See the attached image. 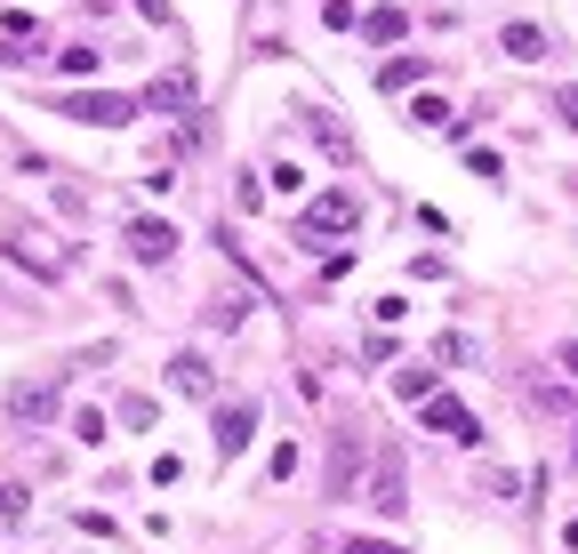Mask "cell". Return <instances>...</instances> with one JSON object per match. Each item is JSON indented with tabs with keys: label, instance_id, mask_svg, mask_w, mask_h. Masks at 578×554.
I'll return each instance as SVG.
<instances>
[{
	"label": "cell",
	"instance_id": "6da1fadb",
	"mask_svg": "<svg viewBox=\"0 0 578 554\" xmlns=\"http://www.w3.org/2000/svg\"><path fill=\"white\" fill-rule=\"evenodd\" d=\"M362 225V193H345V185H329V193L305 201V217H298V241H329V234H354Z\"/></svg>",
	"mask_w": 578,
	"mask_h": 554
},
{
	"label": "cell",
	"instance_id": "9c48e42d",
	"mask_svg": "<svg viewBox=\"0 0 578 554\" xmlns=\"http://www.w3.org/2000/svg\"><path fill=\"white\" fill-rule=\"evenodd\" d=\"M499 49L514 56V65H539V56L554 49V40H546V25H523V16H514V25L499 33Z\"/></svg>",
	"mask_w": 578,
	"mask_h": 554
},
{
	"label": "cell",
	"instance_id": "9a60e30c",
	"mask_svg": "<svg viewBox=\"0 0 578 554\" xmlns=\"http://www.w3.org/2000/svg\"><path fill=\"white\" fill-rule=\"evenodd\" d=\"M25 506H33L25 482H0V522H25Z\"/></svg>",
	"mask_w": 578,
	"mask_h": 554
},
{
	"label": "cell",
	"instance_id": "e0dca14e",
	"mask_svg": "<svg viewBox=\"0 0 578 554\" xmlns=\"http://www.w3.org/2000/svg\"><path fill=\"white\" fill-rule=\"evenodd\" d=\"M56 73H73V80H89V73H97V49H56Z\"/></svg>",
	"mask_w": 578,
	"mask_h": 554
},
{
	"label": "cell",
	"instance_id": "5bb4252c",
	"mask_svg": "<svg viewBox=\"0 0 578 554\" xmlns=\"http://www.w3.org/2000/svg\"><path fill=\"white\" fill-rule=\"evenodd\" d=\"M394 394L402 402H426V394H442V386H434V369H394Z\"/></svg>",
	"mask_w": 578,
	"mask_h": 554
},
{
	"label": "cell",
	"instance_id": "ba28073f",
	"mask_svg": "<svg viewBox=\"0 0 578 554\" xmlns=\"http://www.w3.org/2000/svg\"><path fill=\"white\" fill-rule=\"evenodd\" d=\"M402 490H410V482H402V458H394V450H378V482H369V506H378V515H402V506H410Z\"/></svg>",
	"mask_w": 578,
	"mask_h": 554
},
{
	"label": "cell",
	"instance_id": "3957f363",
	"mask_svg": "<svg viewBox=\"0 0 578 554\" xmlns=\"http://www.w3.org/2000/svg\"><path fill=\"white\" fill-rule=\"evenodd\" d=\"M418 418H426V435H450V442H466V450L482 442V418H474L458 394H426V402H418Z\"/></svg>",
	"mask_w": 578,
	"mask_h": 554
},
{
	"label": "cell",
	"instance_id": "52a82bcc",
	"mask_svg": "<svg viewBox=\"0 0 578 554\" xmlns=\"http://www.w3.org/2000/svg\"><path fill=\"white\" fill-rule=\"evenodd\" d=\"M250 435H257V410H250V402H225V410H217V458H241Z\"/></svg>",
	"mask_w": 578,
	"mask_h": 554
},
{
	"label": "cell",
	"instance_id": "d6986e66",
	"mask_svg": "<svg viewBox=\"0 0 578 554\" xmlns=\"http://www.w3.org/2000/svg\"><path fill=\"white\" fill-rule=\"evenodd\" d=\"M0 33H9V40H40V16H25V9H9V16H0Z\"/></svg>",
	"mask_w": 578,
	"mask_h": 554
},
{
	"label": "cell",
	"instance_id": "5b68a950",
	"mask_svg": "<svg viewBox=\"0 0 578 554\" xmlns=\"http://www.w3.org/2000/svg\"><path fill=\"white\" fill-rule=\"evenodd\" d=\"M129 257L137 265H169L177 257V225L169 217H129Z\"/></svg>",
	"mask_w": 578,
	"mask_h": 554
},
{
	"label": "cell",
	"instance_id": "7402d4cb",
	"mask_svg": "<svg viewBox=\"0 0 578 554\" xmlns=\"http://www.w3.org/2000/svg\"><path fill=\"white\" fill-rule=\"evenodd\" d=\"M563 369H570V378H578V345H563Z\"/></svg>",
	"mask_w": 578,
	"mask_h": 554
},
{
	"label": "cell",
	"instance_id": "7c38bea8",
	"mask_svg": "<svg viewBox=\"0 0 578 554\" xmlns=\"http://www.w3.org/2000/svg\"><path fill=\"white\" fill-rule=\"evenodd\" d=\"M426 80V56H394V65H378V89H418Z\"/></svg>",
	"mask_w": 578,
	"mask_h": 554
},
{
	"label": "cell",
	"instance_id": "7a4b0ae2",
	"mask_svg": "<svg viewBox=\"0 0 578 554\" xmlns=\"http://www.w3.org/2000/svg\"><path fill=\"white\" fill-rule=\"evenodd\" d=\"M56 113L89 121V129H121V121H137V97H121V89H73V97H56Z\"/></svg>",
	"mask_w": 578,
	"mask_h": 554
},
{
	"label": "cell",
	"instance_id": "44dd1931",
	"mask_svg": "<svg viewBox=\"0 0 578 554\" xmlns=\"http://www.w3.org/2000/svg\"><path fill=\"white\" fill-rule=\"evenodd\" d=\"M554 113H563L570 129H578V89H563V97H554Z\"/></svg>",
	"mask_w": 578,
	"mask_h": 554
},
{
	"label": "cell",
	"instance_id": "8992f818",
	"mask_svg": "<svg viewBox=\"0 0 578 554\" xmlns=\"http://www.w3.org/2000/svg\"><path fill=\"white\" fill-rule=\"evenodd\" d=\"M354 482H362V435L338 426V442H329V499H354Z\"/></svg>",
	"mask_w": 578,
	"mask_h": 554
},
{
	"label": "cell",
	"instance_id": "4fadbf2b",
	"mask_svg": "<svg viewBox=\"0 0 578 554\" xmlns=\"http://www.w3.org/2000/svg\"><path fill=\"white\" fill-rule=\"evenodd\" d=\"M362 33H369V40H402V33H410V16H402V9H369V16H362Z\"/></svg>",
	"mask_w": 578,
	"mask_h": 554
},
{
	"label": "cell",
	"instance_id": "8fae6325",
	"mask_svg": "<svg viewBox=\"0 0 578 554\" xmlns=\"http://www.w3.org/2000/svg\"><path fill=\"white\" fill-rule=\"evenodd\" d=\"M305 129L322 137V153H329V161H354V137H345V129H338L329 113H305Z\"/></svg>",
	"mask_w": 578,
	"mask_h": 554
},
{
	"label": "cell",
	"instance_id": "ac0fdd59",
	"mask_svg": "<svg viewBox=\"0 0 578 554\" xmlns=\"http://www.w3.org/2000/svg\"><path fill=\"white\" fill-rule=\"evenodd\" d=\"M121 426H129V435H144V426H153V402L129 394V402H121Z\"/></svg>",
	"mask_w": 578,
	"mask_h": 554
},
{
	"label": "cell",
	"instance_id": "277c9868",
	"mask_svg": "<svg viewBox=\"0 0 578 554\" xmlns=\"http://www.w3.org/2000/svg\"><path fill=\"white\" fill-rule=\"evenodd\" d=\"M56 410H65V386H56V378H25V386H9V418H16V426H49Z\"/></svg>",
	"mask_w": 578,
	"mask_h": 554
},
{
	"label": "cell",
	"instance_id": "2e32d148",
	"mask_svg": "<svg viewBox=\"0 0 578 554\" xmlns=\"http://www.w3.org/2000/svg\"><path fill=\"white\" fill-rule=\"evenodd\" d=\"M410 121H418V129H450V105H442V97H418V105H410Z\"/></svg>",
	"mask_w": 578,
	"mask_h": 554
},
{
	"label": "cell",
	"instance_id": "30bf717a",
	"mask_svg": "<svg viewBox=\"0 0 578 554\" xmlns=\"http://www.w3.org/2000/svg\"><path fill=\"white\" fill-rule=\"evenodd\" d=\"M169 386H177V394H210L217 378H210V362H201V354H177L169 362Z\"/></svg>",
	"mask_w": 578,
	"mask_h": 554
},
{
	"label": "cell",
	"instance_id": "ffe728a7",
	"mask_svg": "<svg viewBox=\"0 0 578 554\" xmlns=\"http://www.w3.org/2000/svg\"><path fill=\"white\" fill-rule=\"evenodd\" d=\"M345 554H402L394 539H345Z\"/></svg>",
	"mask_w": 578,
	"mask_h": 554
}]
</instances>
